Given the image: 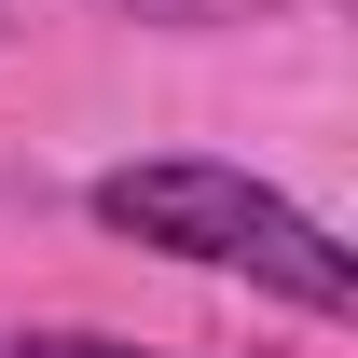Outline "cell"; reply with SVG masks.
I'll return each mask as SVG.
<instances>
[{
  "mask_svg": "<svg viewBox=\"0 0 358 358\" xmlns=\"http://www.w3.org/2000/svg\"><path fill=\"white\" fill-rule=\"evenodd\" d=\"M96 221H110V234H138V248H166V262L262 275L275 303H303V317H345V303H358V262H345V248H331V234H317L289 193H262L248 166H207V152L110 166V179H96Z\"/></svg>",
  "mask_w": 358,
  "mask_h": 358,
  "instance_id": "6da1fadb",
  "label": "cell"
},
{
  "mask_svg": "<svg viewBox=\"0 0 358 358\" xmlns=\"http://www.w3.org/2000/svg\"><path fill=\"white\" fill-rule=\"evenodd\" d=\"M96 14H138V28H234V14H275V0H96Z\"/></svg>",
  "mask_w": 358,
  "mask_h": 358,
  "instance_id": "7a4b0ae2",
  "label": "cell"
},
{
  "mask_svg": "<svg viewBox=\"0 0 358 358\" xmlns=\"http://www.w3.org/2000/svg\"><path fill=\"white\" fill-rule=\"evenodd\" d=\"M14 358H152V345H110V331H14Z\"/></svg>",
  "mask_w": 358,
  "mask_h": 358,
  "instance_id": "3957f363",
  "label": "cell"
}]
</instances>
